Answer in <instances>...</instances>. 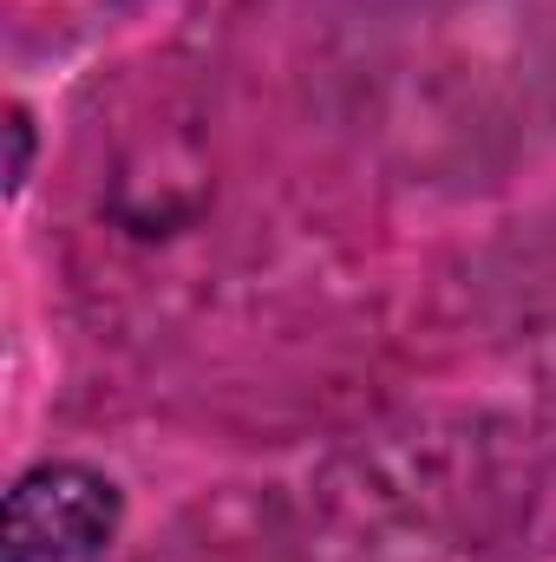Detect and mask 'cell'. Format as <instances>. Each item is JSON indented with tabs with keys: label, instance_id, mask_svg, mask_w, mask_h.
<instances>
[{
	"label": "cell",
	"instance_id": "cell-1",
	"mask_svg": "<svg viewBox=\"0 0 556 562\" xmlns=\"http://www.w3.org/2000/svg\"><path fill=\"white\" fill-rule=\"evenodd\" d=\"M125 497L105 471L46 458L33 464L0 510V562H99L119 543Z\"/></svg>",
	"mask_w": 556,
	"mask_h": 562
},
{
	"label": "cell",
	"instance_id": "cell-2",
	"mask_svg": "<svg viewBox=\"0 0 556 562\" xmlns=\"http://www.w3.org/2000/svg\"><path fill=\"white\" fill-rule=\"evenodd\" d=\"M7 132H13V190H20V183H26V150H33V125H26V112H13Z\"/></svg>",
	"mask_w": 556,
	"mask_h": 562
}]
</instances>
